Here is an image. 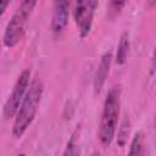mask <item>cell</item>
I'll list each match as a JSON object with an SVG mask.
<instances>
[{"instance_id": "obj_1", "label": "cell", "mask_w": 156, "mask_h": 156, "mask_svg": "<svg viewBox=\"0 0 156 156\" xmlns=\"http://www.w3.org/2000/svg\"><path fill=\"white\" fill-rule=\"evenodd\" d=\"M121 84H115L108 89L104 100L98 129V138L104 147H108L116 136L121 112Z\"/></svg>"}, {"instance_id": "obj_2", "label": "cell", "mask_w": 156, "mask_h": 156, "mask_svg": "<svg viewBox=\"0 0 156 156\" xmlns=\"http://www.w3.org/2000/svg\"><path fill=\"white\" fill-rule=\"evenodd\" d=\"M43 91L44 85L38 77L30 80L26 96L13 117L15 119L12 124V135L16 139H21L33 123L43 98Z\"/></svg>"}, {"instance_id": "obj_3", "label": "cell", "mask_w": 156, "mask_h": 156, "mask_svg": "<svg viewBox=\"0 0 156 156\" xmlns=\"http://www.w3.org/2000/svg\"><path fill=\"white\" fill-rule=\"evenodd\" d=\"M37 6V1H30V0H24L22 1L10 21L7 22L2 37L4 45L6 48H15L24 37L26 34V28L28 24V21L30 18V15Z\"/></svg>"}, {"instance_id": "obj_4", "label": "cell", "mask_w": 156, "mask_h": 156, "mask_svg": "<svg viewBox=\"0 0 156 156\" xmlns=\"http://www.w3.org/2000/svg\"><path fill=\"white\" fill-rule=\"evenodd\" d=\"M98 6L99 1L95 0H84L74 2L72 12L79 38L84 39L90 34L94 22V15Z\"/></svg>"}, {"instance_id": "obj_5", "label": "cell", "mask_w": 156, "mask_h": 156, "mask_svg": "<svg viewBox=\"0 0 156 156\" xmlns=\"http://www.w3.org/2000/svg\"><path fill=\"white\" fill-rule=\"evenodd\" d=\"M29 84H30V71L23 69L20 73V76L17 77V79L13 84V88L11 90V94L9 95V98L5 101L4 110H2L5 118L10 119V118L15 117L17 110L20 108V106L26 96Z\"/></svg>"}, {"instance_id": "obj_6", "label": "cell", "mask_w": 156, "mask_h": 156, "mask_svg": "<svg viewBox=\"0 0 156 156\" xmlns=\"http://www.w3.org/2000/svg\"><path fill=\"white\" fill-rule=\"evenodd\" d=\"M69 9H71V2L65 1V0H57L54 2L52 6V16H51V32L54 35L60 37L65 29L67 28L68 24V18H69Z\"/></svg>"}, {"instance_id": "obj_7", "label": "cell", "mask_w": 156, "mask_h": 156, "mask_svg": "<svg viewBox=\"0 0 156 156\" xmlns=\"http://www.w3.org/2000/svg\"><path fill=\"white\" fill-rule=\"evenodd\" d=\"M112 58H113V56H112L111 51L104 52L101 58H100V62H99V66H98V69H96V73L94 77V91H95V94H99L105 85V82H106V78L108 76L110 67L112 63Z\"/></svg>"}, {"instance_id": "obj_8", "label": "cell", "mask_w": 156, "mask_h": 156, "mask_svg": "<svg viewBox=\"0 0 156 156\" xmlns=\"http://www.w3.org/2000/svg\"><path fill=\"white\" fill-rule=\"evenodd\" d=\"M127 156H150L147 139L143 132L135 133L132 138Z\"/></svg>"}, {"instance_id": "obj_9", "label": "cell", "mask_w": 156, "mask_h": 156, "mask_svg": "<svg viewBox=\"0 0 156 156\" xmlns=\"http://www.w3.org/2000/svg\"><path fill=\"white\" fill-rule=\"evenodd\" d=\"M128 52H129V34L128 32H123L119 37V41H118L116 56H115V61L118 66H122L127 62Z\"/></svg>"}, {"instance_id": "obj_10", "label": "cell", "mask_w": 156, "mask_h": 156, "mask_svg": "<svg viewBox=\"0 0 156 156\" xmlns=\"http://www.w3.org/2000/svg\"><path fill=\"white\" fill-rule=\"evenodd\" d=\"M62 156H80V143H79V132L76 129L71 135L69 140L66 144Z\"/></svg>"}, {"instance_id": "obj_11", "label": "cell", "mask_w": 156, "mask_h": 156, "mask_svg": "<svg viewBox=\"0 0 156 156\" xmlns=\"http://www.w3.org/2000/svg\"><path fill=\"white\" fill-rule=\"evenodd\" d=\"M117 144L122 147L127 144V139L129 136V133H130V121L128 117H124L121 126L117 127Z\"/></svg>"}, {"instance_id": "obj_12", "label": "cell", "mask_w": 156, "mask_h": 156, "mask_svg": "<svg viewBox=\"0 0 156 156\" xmlns=\"http://www.w3.org/2000/svg\"><path fill=\"white\" fill-rule=\"evenodd\" d=\"M126 2L124 1H111L108 2V7H107V16L108 18L113 20L124 7Z\"/></svg>"}, {"instance_id": "obj_13", "label": "cell", "mask_w": 156, "mask_h": 156, "mask_svg": "<svg viewBox=\"0 0 156 156\" xmlns=\"http://www.w3.org/2000/svg\"><path fill=\"white\" fill-rule=\"evenodd\" d=\"M9 5H10V1H0V17L4 15V12Z\"/></svg>"}, {"instance_id": "obj_14", "label": "cell", "mask_w": 156, "mask_h": 156, "mask_svg": "<svg viewBox=\"0 0 156 156\" xmlns=\"http://www.w3.org/2000/svg\"><path fill=\"white\" fill-rule=\"evenodd\" d=\"M17 156H26V154H18Z\"/></svg>"}, {"instance_id": "obj_15", "label": "cell", "mask_w": 156, "mask_h": 156, "mask_svg": "<svg viewBox=\"0 0 156 156\" xmlns=\"http://www.w3.org/2000/svg\"><path fill=\"white\" fill-rule=\"evenodd\" d=\"M0 49H1V45H0Z\"/></svg>"}]
</instances>
